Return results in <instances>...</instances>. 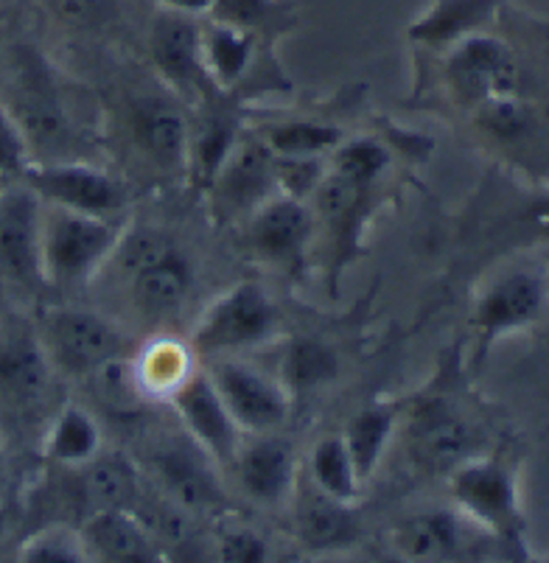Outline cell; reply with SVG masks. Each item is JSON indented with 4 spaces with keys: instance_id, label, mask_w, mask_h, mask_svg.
I'll return each mask as SVG.
<instances>
[{
    "instance_id": "6da1fadb",
    "label": "cell",
    "mask_w": 549,
    "mask_h": 563,
    "mask_svg": "<svg viewBox=\"0 0 549 563\" xmlns=\"http://www.w3.org/2000/svg\"><path fill=\"white\" fill-rule=\"evenodd\" d=\"M124 222L85 217L43 202V278L51 289L94 284L116 255Z\"/></svg>"
},
{
    "instance_id": "7a4b0ae2",
    "label": "cell",
    "mask_w": 549,
    "mask_h": 563,
    "mask_svg": "<svg viewBox=\"0 0 549 563\" xmlns=\"http://www.w3.org/2000/svg\"><path fill=\"white\" fill-rule=\"evenodd\" d=\"M284 314L261 280H239L194 322L188 345L197 356L219 360L266 345L281 334Z\"/></svg>"
},
{
    "instance_id": "3957f363",
    "label": "cell",
    "mask_w": 549,
    "mask_h": 563,
    "mask_svg": "<svg viewBox=\"0 0 549 563\" xmlns=\"http://www.w3.org/2000/svg\"><path fill=\"white\" fill-rule=\"evenodd\" d=\"M54 373L90 382L112 360L130 356V336L99 311L79 306H51L37 325Z\"/></svg>"
},
{
    "instance_id": "277c9868",
    "label": "cell",
    "mask_w": 549,
    "mask_h": 563,
    "mask_svg": "<svg viewBox=\"0 0 549 563\" xmlns=\"http://www.w3.org/2000/svg\"><path fill=\"white\" fill-rule=\"evenodd\" d=\"M547 311V278L538 269H505L476 295L471 334L476 360H485L496 342L530 331Z\"/></svg>"
},
{
    "instance_id": "5b68a950",
    "label": "cell",
    "mask_w": 549,
    "mask_h": 563,
    "mask_svg": "<svg viewBox=\"0 0 549 563\" xmlns=\"http://www.w3.org/2000/svg\"><path fill=\"white\" fill-rule=\"evenodd\" d=\"M454 510L499 539H516L521 530L516 471L494 454H476L449 474Z\"/></svg>"
},
{
    "instance_id": "8992f818",
    "label": "cell",
    "mask_w": 549,
    "mask_h": 563,
    "mask_svg": "<svg viewBox=\"0 0 549 563\" xmlns=\"http://www.w3.org/2000/svg\"><path fill=\"white\" fill-rule=\"evenodd\" d=\"M20 183L32 188L40 202L85 217L124 222V211L130 205L124 183L105 168L81 161L29 163Z\"/></svg>"
},
{
    "instance_id": "52a82bcc",
    "label": "cell",
    "mask_w": 549,
    "mask_h": 563,
    "mask_svg": "<svg viewBox=\"0 0 549 563\" xmlns=\"http://www.w3.org/2000/svg\"><path fill=\"white\" fill-rule=\"evenodd\" d=\"M205 373L217 387L224 409L241 434L281 432L289 423L295 401L284 390L278 376H270L261 367L235 356L210 360Z\"/></svg>"
},
{
    "instance_id": "ba28073f",
    "label": "cell",
    "mask_w": 549,
    "mask_h": 563,
    "mask_svg": "<svg viewBox=\"0 0 549 563\" xmlns=\"http://www.w3.org/2000/svg\"><path fill=\"white\" fill-rule=\"evenodd\" d=\"M37 325L3 317L0 320V415L29 421L51 398L54 384Z\"/></svg>"
},
{
    "instance_id": "9c48e42d",
    "label": "cell",
    "mask_w": 549,
    "mask_h": 563,
    "mask_svg": "<svg viewBox=\"0 0 549 563\" xmlns=\"http://www.w3.org/2000/svg\"><path fill=\"white\" fill-rule=\"evenodd\" d=\"M402 418H407L404 440L409 457L426 474L449 477L457 465L480 454V432L469 421V415L449 398H424L409 412L402 409Z\"/></svg>"
},
{
    "instance_id": "30bf717a",
    "label": "cell",
    "mask_w": 549,
    "mask_h": 563,
    "mask_svg": "<svg viewBox=\"0 0 549 563\" xmlns=\"http://www.w3.org/2000/svg\"><path fill=\"white\" fill-rule=\"evenodd\" d=\"M241 235L261 264L300 275L315 244L317 219L309 202L275 194L241 222Z\"/></svg>"
},
{
    "instance_id": "8fae6325",
    "label": "cell",
    "mask_w": 549,
    "mask_h": 563,
    "mask_svg": "<svg viewBox=\"0 0 549 563\" xmlns=\"http://www.w3.org/2000/svg\"><path fill=\"white\" fill-rule=\"evenodd\" d=\"M0 280L23 291L48 289L43 278V202L20 180L0 194Z\"/></svg>"
},
{
    "instance_id": "7c38bea8",
    "label": "cell",
    "mask_w": 549,
    "mask_h": 563,
    "mask_svg": "<svg viewBox=\"0 0 549 563\" xmlns=\"http://www.w3.org/2000/svg\"><path fill=\"white\" fill-rule=\"evenodd\" d=\"M205 191L219 224H241L278 194L275 155L255 135H241Z\"/></svg>"
},
{
    "instance_id": "4fadbf2b",
    "label": "cell",
    "mask_w": 549,
    "mask_h": 563,
    "mask_svg": "<svg viewBox=\"0 0 549 563\" xmlns=\"http://www.w3.org/2000/svg\"><path fill=\"white\" fill-rule=\"evenodd\" d=\"M454 93L471 107L496 96H521L525 68L502 40L480 32L449 48L446 59Z\"/></svg>"
},
{
    "instance_id": "5bb4252c",
    "label": "cell",
    "mask_w": 549,
    "mask_h": 563,
    "mask_svg": "<svg viewBox=\"0 0 549 563\" xmlns=\"http://www.w3.org/2000/svg\"><path fill=\"white\" fill-rule=\"evenodd\" d=\"M149 465L166 499L188 516H210L228 505L217 463L188 438L157 446Z\"/></svg>"
},
{
    "instance_id": "9a60e30c",
    "label": "cell",
    "mask_w": 549,
    "mask_h": 563,
    "mask_svg": "<svg viewBox=\"0 0 549 563\" xmlns=\"http://www.w3.org/2000/svg\"><path fill=\"white\" fill-rule=\"evenodd\" d=\"M149 54H152L157 74L174 93H179L186 101L213 99L217 87L210 85L208 74H205L199 23L191 14L163 9L149 32Z\"/></svg>"
},
{
    "instance_id": "2e32d148",
    "label": "cell",
    "mask_w": 549,
    "mask_h": 563,
    "mask_svg": "<svg viewBox=\"0 0 549 563\" xmlns=\"http://www.w3.org/2000/svg\"><path fill=\"white\" fill-rule=\"evenodd\" d=\"M168 404L177 412L191 443H197L213 463H233L244 434L239 432L230 412L224 409L208 373L194 371L183 382V387L168 398Z\"/></svg>"
},
{
    "instance_id": "e0dca14e",
    "label": "cell",
    "mask_w": 549,
    "mask_h": 563,
    "mask_svg": "<svg viewBox=\"0 0 549 563\" xmlns=\"http://www.w3.org/2000/svg\"><path fill=\"white\" fill-rule=\"evenodd\" d=\"M241 490L261 505H281L297 488V454L281 432L244 434L233 463Z\"/></svg>"
},
{
    "instance_id": "ac0fdd59",
    "label": "cell",
    "mask_w": 549,
    "mask_h": 563,
    "mask_svg": "<svg viewBox=\"0 0 549 563\" xmlns=\"http://www.w3.org/2000/svg\"><path fill=\"white\" fill-rule=\"evenodd\" d=\"M0 104L12 112L23 130L32 150V163L43 161L45 152H59V146L70 143V118L43 70H34L32 65L20 68L12 101H0Z\"/></svg>"
},
{
    "instance_id": "d6986e66",
    "label": "cell",
    "mask_w": 549,
    "mask_h": 563,
    "mask_svg": "<svg viewBox=\"0 0 549 563\" xmlns=\"http://www.w3.org/2000/svg\"><path fill=\"white\" fill-rule=\"evenodd\" d=\"M135 309L149 322H168L186 311L194 291V269L179 250L163 255L155 264L130 273Z\"/></svg>"
},
{
    "instance_id": "ffe728a7",
    "label": "cell",
    "mask_w": 549,
    "mask_h": 563,
    "mask_svg": "<svg viewBox=\"0 0 549 563\" xmlns=\"http://www.w3.org/2000/svg\"><path fill=\"white\" fill-rule=\"evenodd\" d=\"M463 547V516L435 508L402 519L389 532V552L407 563H449Z\"/></svg>"
},
{
    "instance_id": "44dd1931",
    "label": "cell",
    "mask_w": 549,
    "mask_h": 563,
    "mask_svg": "<svg viewBox=\"0 0 549 563\" xmlns=\"http://www.w3.org/2000/svg\"><path fill=\"white\" fill-rule=\"evenodd\" d=\"M295 530L300 544L315 552L345 550L362 539V521L353 505L337 501L309 485L295 505Z\"/></svg>"
},
{
    "instance_id": "7402d4cb",
    "label": "cell",
    "mask_w": 549,
    "mask_h": 563,
    "mask_svg": "<svg viewBox=\"0 0 549 563\" xmlns=\"http://www.w3.org/2000/svg\"><path fill=\"white\" fill-rule=\"evenodd\" d=\"M502 0H435L407 29V40L424 48H451L471 34L485 32Z\"/></svg>"
},
{
    "instance_id": "603a6c76",
    "label": "cell",
    "mask_w": 549,
    "mask_h": 563,
    "mask_svg": "<svg viewBox=\"0 0 549 563\" xmlns=\"http://www.w3.org/2000/svg\"><path fill=\"white\" fill-rule=\"evenodd\" d=\"M188 121L177 107L161 99H141L132 104V135L138 150L161 168L186 172Z\"/></svg>"
},
{
    "instance_id": "cb8c5ba5",
    "label": "cell",
    "mask_w": 549,
    "mask_h": 563,
    "mask_svg": "<svg viewBox=\"0 0 549 563\" xmlns=\"http://www.w3.org/2000/svg\"><path fill=\"white\" fill-rule=\"evenodd\" d=\"M85 536L99 563H166L161 544L132 510H99L87 521Z\"/></svg>"
},
{
    "instance_id": "d4e9b609",
    "label": "cell",
    "mask_w": 549,
    "mask_h": 563,
    "mask_svg": "<svg viewBox=\"0 0 549 563\" xmlns=\"http://www.w3.org/2000/svg\"><path fill=\"white\" fill-rule=\"evenodd\" d=\"M342 356L340 351L322 336L300 334L289 336L281 353L278 382L289 393L292 401L303 396H315L331 384L340 382Z\"/></svg>"
},
{
    "instance_id": "484cf974",
    "label": "cell",
    "mask_w": 549,
    "mask_h": 563,
    "mask_svg": "<svg viewBox=\"0 0 549 563\" xmlns=\"http://www.w3.org/2000/svg\"><path fill=\"white\" fill-rule=\"evenodd\" d=\"M255 43L259 37L239 25L213 18L199 23V45H202V63L210 85L228 93L248 79L255 68Z\"/></svg>"
},
{
    "instance_id": "4316f807",
    "label": "cell",
    "mask_w": 549,
    "mask_h": 563,
    "mask_svg": "<svg viewBox=\"0 0 549 563\" xmlns=\"http://www.w3.org/2000/svg\"><path fill=\"white\" fill-rule=\"evenodd\" d=\"M194 360H197V353L191 351V345L172 334H161L138 347L130 362L141 396L168 401L183 387V382L197 371Z\"/></svg>"
},
{
    "instance_id": "83f0119b",
    "label": "cell",
    "mask_w": 549,
    "mask_h": 563,
    "mask_svg": "<svg viewBox=\"0 0 549 563\" xmlns=\"http://www.w3.org/2000/svg\"><path fill=\"white\" fill-rule=\"evenodd\" d=\"M99 452H105V434L90 409L68 401L51 415L43 438V454L51 463L65 465V468H81Z\"/></svg>"
},
{
    "instance_id": "f1b7e54d",
    "label": "cell",
    "mask_w": 549,
    "mask_h": 563,
    "mask_svg": "<svg viewBox=\"0 0 549 563\" xmlns=\"http://www.w3.org/2000/svg\"><path fill=\"white\" fill-rule=\"evenodd\" d=\"M398 421H402L398 404L373 401L353 412L351 421L345 423V432H340L362 483H367L382 465L384 452L398 432Z\"/></svg>"
},
{
    "instance_id": "f546056e",
    "label": "cell",
    "mask_w": 549,
    "mask_h": 563,
    "mask_svg": "<svg viewBox=\"0 0 549 563\" xmlns=\"http://www.w3.org/2000/svg\"><path fill=\"white\" fill-rule=\"evenodd\" d=\"M81 496L99 510H132L138 508L141 479L138 468L124 454L99 452L90 463L81 465Z\"/></svg>"
},
{
    "instance_id": "4dcf8cb0",
    "label": "cell",
    "mask_w": 549,
    "mask_h": 563,
    "mask_svg": "<svg viewBox=\"0 0 549 563\" xmlns=\"http://www.w3.org/2000/svg\"><path fill=\"white\" fill-rule=\"evenodd\" d=\"M241 137V124L235 112L208 110L194 130H188L186 174L199 188H208L213 174L230 155L235 141Z\"/></svg>"
},
{
    "instance_id": "1f68e13d",
    "label": "cell",
    "mask_w": 549,
    "mask_h": 563,
    "mask_svg": "<svg viewBox=\"0 0 549 563\" xmlns=\"http://www.w3.org/2000/svg\"><path fill=\"white\" fill-rule=\"evenodd\" d=\"M261 143L275 157H328L342 141L340 126L295 118V121H270L259 130Z\"/></svg>"
},
{
    "instance_id": "d6a6232c",
    "label": "cell",
    "mask_w": 549,
    "mask_h": 563,
    "mask_svg": "<svg viewBox=\"0 0 549 563\" xmlns=\"http://www.w3.org/2000/svg\"><path fill=\"white\" fill-rule=\"evenodd\" d=\"M309 479L317 490L345 505H356L364 483L359 479L342 434H322L309 452Z\"/></svg>"
},
{
    "instance_id": "836d02e7",
    "label": "cell",
    "mask_w": 549,
    "mask_h": 563,
    "mask_svg": "<svg viewBox=\"0 0 549 563\" xmlns=\"http://www.w3.org/2000/svg\"><path fill=\"white\" fill-rule=\"evenodd\" d=\"M213 20L248 29L255 37H278L295 25L297 14L286 0H213L208 9Z\"/></svg>"
},
{
    "instance_id": "e575fe53",
    "label": "cell",
    "mask_w": 549,
    "mask_h": 563,
    "mask_svg": "<svg viewBox=\"0 0 549 563\" xmlns=\"http://www.w3.org/2000/svg\"><path fill=\"white\" fill-rule=\"evenodd\" d=\"M389 168V152L376 137H353L342 141L328 155V172L353 183L359 188H373Z\"/></svg>"
},
{
    "instance_id": "d590c367",
    "label": "cell",
    "mask_w": 549,
    "mask_h": 563,
    "mask_svg": "<svg viewBox=\"0 0 549 563\" xmlns=\"http://www.w3.org/2000/svg\"><path fill=\"white\" fill-rule=\"evenodd\" d=\"M474 112L476 126L491 137L516 143L536 135L538 115L527 104L525 96H496V99H485L474 107Z\"/></svg>"
},
{
    "instance_id": "8d00e7d4",
    "label": "cell",
    "mask_w": 549,
    "mask_h": 563,
    "mask_svg": "<svg viewBox=\"0 0 549 563\" xmlns=\"http://www.w3.org/2000/svg\"><path fill=\"white\" fill-rule=\"evenodd\" d=\"M20 563H99V558L85 532L68 525H51L25 541Z\"/></svg>"
},
{
    "instance_id": "74e56055",
    "label": "cell",
    "mask_w": 549,
    "mask_h": 563,
    "mask_svg": "<svg viewBox=\"0 0 549 563\" xmlns=\"http://www.w3.org/2000/svg\"><path fill=\"white\" fill-rule=\"evenodd\" d=\"M219 563H270V544L244 525L224 527L217 539Z\"/></svg>"
},
{
    "instance_id": "f35d334b",
    "label": "cell",
    "mask_w": 549,
    "mask_h": 563,
    "mask_svg": "<svg viewBox=\"0 0 549 563\" xmlns=\"http://www.w3.org/2000/svg\"><path fill=\"white\" fill-rule=\"evenodd\" d=\"M32 163V150L25 141L23 130L12 118V112L0 104V177L7 180H20L23 172Z\"/></svg>"
},
{
    "instance_id": "ab89813d",
    "label": "cell",
    "mask_w": 549,
    "mask_h": 563,
    "mask_svg": "<svg viewBox=\"0 0 549 563\" xmlns=\"http://www.w3.org/2000/svg\"><path fill=\"white\" fill-rule=\"evenodd\" d=\"M54 9L65 23L94 29L110 18L112 0H54Z\"/></svg>"
},
{
    "instance_id": "60d3db41",
    "label": "cell",
    "mask_w": 549,
    "mask_h": 563,
    "mask_svg": "<svg viewBox=\"0 0 549 563\" xmlns=\"http://www.w3.org/2000/svg\"><path fill=\"white\" fill-rule=\"evenodd\" d=\"M161 3L166 7V12H179V14H191V18H197V14L208 12L213 0H161Z\"/></svg>"
},
{
    "instance_id": "b9f144b4",
    "label": "cell",
    "mask_w": 549,
    "mask_h": 563,
    "mask_svg": "<svg viewBox=\"0 0 549 563\" xmlns=\"http://www.w3.org/2000/svg\"><path fill=\"white\" fill-rule=\"evenodd\" d=\"M376 563H407V561H404V558H398V555H395V552H384V555L378 558Z\"/></svg>"
},
{
    "instance_id": "7bdbcfd3",
    "label": "cell",
    "mask_w": 549,
    "mask_h": 563,
    "mask_svg": "<svg viewBox=\"0 0 549 563\" xmlns=\"http://www.w3.org/2000/svg\"><path fill=\"white\" fill-rule=\"evenodd\" d=\"M9 183H12V180H7V177H0V194L7 191V186H9Z\"/></svg>"
},
{
    "instance_id": "ee69618b",
    "label": "cell",
    "mask_w": 549,
    "mask_h": 563,
    "mask_svg": "<svg viewBox=\"0 0 549 563\" xmlns=\"http://www.w3.org/2000/svg\"><path fill=\"white\" fill-rule=\"evenodd\" d=\"M3 525H7V514H3V508H0V532H3Z\"/></svg>"
},
{
    "instance_id": "f6af8a7d",
    "label": "cell",
    "mask_w": 549,
    "mask_h": 563,
    "mask_svg": "<svg viewBox=\"0 0 549 563\" xmlns=\"http://www.w3.org/2000/svg\"><path fill=\"white\" fill-rule=\"evenodd\" d=\"M0 468H3V438H0Z\"/></svg>"
}]
</instances>
